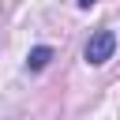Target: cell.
<instances>
[{
  "instance_id": "3957f363",
  "label": "cell",
  "mask_w": 120,
  "mask_h": 120,
  "mask_svg": "<svg viewBox=\"0 0 120 120\" xmlns=\"http://www.w3.org/2000/svg\"><path fill=\"white\" fill-rule=\"evenodd\" d=\"M94 4H98V0H79V8H94Z\"/></svg>"
},
{
  "instance_id": "6da1fadb",
  "label": "cell",
  "mask_w": 120,
  "mask_h": 120,
  "mask_svg": "<svg viewBox=\"0 0 120 120\" xmlns=\"http://www.w3.org/2000/svg\"><path fill=\"white\" fill-rule=\"evenodd\" d=\"M112 49H116V34H112V30H98V34H90L82 56H86V64L98 68V64H105V60L112 56Z\"/></svg>"
},
{
  "instance_id": "7a4b0ae2",
  "label": "cell",
  "mask_w": 120,
  "mask_h": 120,
  "mask_svg": "<svg viewBox=\"0 0 120 120\" xmlns=\"http://www.w3.org/2000/svg\"><path fill=\"white\" fill-rule=\"evenodd\" d=\"M49 60H52V49H49V45H38V49H30L26 68H30V71H45V68H49Z\"/></svg>"
}]
</instances>
